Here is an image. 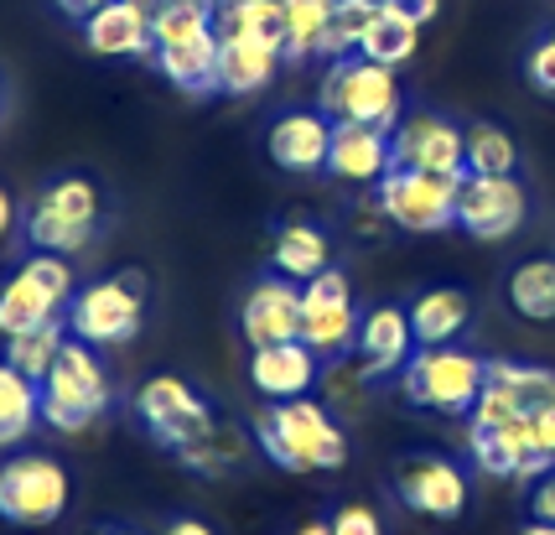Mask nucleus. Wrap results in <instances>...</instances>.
<instances>
[{"mask_svg":"<svg viewBox=\"0 0 555 535\" xmlns=\"http://www.w3.org/2000/svg\"><path fill=\"white\" fill-rule=\"evenodd\" d=\"M255 447L286 473H338L348 462V437L322 400H270L255 411Z\"/></svg>","mask_w":555,"mask_h":535,"instance_id":"1","label":"nucleus"},{"mask_svg":"<svg viewBox=\"0 0 555 535\" xmlns=\"http://www.w3.org/2000/svg\"><path fill=\"white\" fill-rule=\"evenodd\" d=\"M317 110L338 125H379V130H395L400 115H405V89L395 68H379L359 52H348L338 63H327L322 74V89H317Z\"/></svg>","mask_w":555,"mask_h":535,"instance_id":"2","label":"nucleus"},{"mask_svg":"<svg viewBox=\"0 0 555 535\" xmlns=\"http://www.w3.org/2000/svg\"><path fill=\"white\" fill-rule=\"evenodd\" d=\"M483 385H488V359L473 354V348H457V343L415 348L411 365L400 369L405 400L436 416H473Z\"/></svg>","mask_w":555,"mask_h":535,"instance_id":"3","label":"nucleus"},{"mask_svg":"<svg viewBox=\"0 0 555 535\" xmlns=\"http://www.w3.org/2000/svg\"><path fill=\"white\" fill-rule=\"evenodd\" d=\"M109 395H115V385L99 365V348L68 339L42 380V421L52 432H83L109 411Z\"/></svg>","mask_w":555,"mask_h":535,"instance_id":"4","label":"nucleus"},{"mask_svg":"<svg viewBox=\"0 0 555 535\" xmlns=\"http://www.w3.org/2000/svg\"><path fill=\"white\" fill-rule=\"evenodd\" d=\"M99 214H104V193L89 177H52L37 193V203L26 208V244L48 250V255H78L94 240Z\"/></svg>","mask_w":555,"mask_h":535,"instance_id":"5","label":"nucleus"},{"mask_svg":"<svg viewBox=\"0 0 555 535\" xmlns=\"http://www.w3.org/2000/svg\"><path fill=\"white\" fill-rule=\"evenodd\" d=\"M73 505V479L68 468L48 453H16L0 462V520L22 525V531H42L57 525Z\"/></svg>","mask_w":555,"mask_h":535,"instance_id":"6","label":"nucleus"},{"mask_svg":"<svg viewBox=\"0 0 555 535\" xmlns=\"http://www.w3.org/2000/svg\"><path fill=\"white\" fill-rule=\"evenodd\" d=\"M68 339L89 343V348H115V343H130L145 322V286L135 270H120V276H104L94 286L73 292L68 302Z\"/></svg>","mask_w":555,"mask_h":535,"instance_id":"7","label":"nucleus"},{"mask_svg":"<svg viewBox=\"0 0 555 535\" xmlns=\"http://www.w3.org/2000/svg\"><path fill=\"white\" fill-rule=\"evenodd\" d=\"M135 416H141L145 437L156 442L162 453H171V458H182L188 447H197V442L218 426L214 406H208L188 380H177V374L145 380V385L135 390Z\"/></svg>","mask_w":555,"mask_h":535,"instance_id":"8","label":"nucleus"},{"mask_svg":"<svg viewBox=\"0 0 555 535\" xmlns=\"http://www.w3.org/2000/svg\"><path fill=\"white\" fill-rule=\"evenodd\" d=\"M73 266L68 255H48L37 250L31 260H22V270L0 286V339H16L26 328H42L73 302Z\"/></svg>","mask_w":555,"mask_h":535,"instance_id":"9","label":"nucleus"},{"mask_svg":"<svg viewBox=\"0 0 555 535\" xmlns=\"http://www.w3.org/2000/svg\"><path fill=\"white\" fill-rule=\"evenodd\" d=\"M374 198H379L385 219L405 234H441L457 224V177L389 167Z\"/></svg>","mask_w":555,"mask_h":535,"instance_id":"10","label":"nucleus"},{"mask_svg":"<svg viewBox=\"0 0 555 535\" xmlns=\"http://www.w3.org/2000/svg\"><path fill=\"white\" fill-rule=\"evenodd\" d=\"M530 219V198L519 177H483V171H462L457 177V229L483 244L514 240Z\"/></svg>","mask_w":555,"mask_h":535,"instance_id":"11","label":"nucleus"},{"mask_svg":"<svg viewBox=\"0 0 555 535\" xmlns=\"http://www.w3.org/2000/svg\"><path fill=\"white\" fill-rule=\"evenodd\" d=\"M359 307H353V281L338 266H327L301 286V343L317 359H343L359 339Z\"/></svg>","mask_w":555,"mask_h":535,"instance_id":"12","label":"nucleus"},{"mask_svg":"<svg viewBox=\"0 0 555 535\" xmlns=\"http://www.w3.org/2000/svg\"><path fill=\"white\" fill-rule=\"evenodd\" d=\"M389 151H395V167L405 171H436V177H462L467 171L462 125H452L447 115H431V110L400 115V125L389 130Z\"/></svg>","mask_w":555,"mask_h":535,"instance_id":"13","label":"nucleus"},{"mask_svg":"<svg viewBox=\"0 0 555 535\" xmlns=\"http://www.w3.org/2000/svg\"><path fill=\"white\" fill-rule=\"evenodd\" d=\"M395 494L400 505L426 520H457L467 510V473L452 458H436V453H411L395 468Z\"/></svg>","mask_w":555,"mask_h":535,"instance_id":"14","label":"nucleus"},{"mask_svg":"<svg viewBox=\"0 0 555 535\" xmlns=\"http://www.w3.org/2000/svg\"><path fill=\"white\" fill-rule=\"evenodd\" d=\"M467 453L483 468L488 479H519L534 484L540 473H551L555 458L540 453L530 437V421H514V426H473L467 432Z\"/></svg>","mask_w":555,"mask_h":535,"instance_id":"15","label":"nucleus"},{"mask_svg":"<svg viewBox=\"0 0 555 535\" xmlns=\"http://www.w3.org/2000/svg\"><path fill=\"white\" fill-rule=\"evenodd\" d=\"M240 333L249 348H270V343L301 339V286L286 276H266L255 281L240 307Z\"/></svg>","mask_w":555,"mask_h":535,"instance_id":"16","label":"nucleus"},{"mask_svg":"<svg viewBox=\"0 0 555 535\" xmlns=\"http://www.w3.org/2000/svg\"><path fill=\"white\" fill-rule=\"evenodd\" d=\"M353 354L369 380H389L400 369L411 365L415 354V328H411V313L395 307V302H379L359 317V339H353Z\"/></svg>","mask_w":555,"mask_h":535,"instance_id":"17","label":"nucleus"},{"mask_svg":"<svg viewBox=\"0 0 555 535\" xmlns=\"http://www.w3.org/2000/svg\"><path fill=\"white\" fill-rule=\"evenodd\" d=\"M395 167L389 130L379 125H333V147H327V177H338L348 188H379L385 171Z\"/></svg>","mask_w":555,"mask_h":535,"instance_id":"18","label":"nucleus"},{"mask_svg":"<svg viewBox=\"0 0 555 535\" xmlns=\"http://www.w3.org/2000/svg\"><path fill=\"white\" fill-rule=\"evenodd\" d=\"M327 147H333V120L322 110H286L266 136L270 162L281 171H296V177L327 171Z\"/></svg>","mask_w":555,"mask_h":535,"instance_id":"19","label":"nucleus"},{"mask_svg":"<svg viewBox=\"0 0 555 535\" xmlns=\"http://www.w3.org/2000/svg\"><path fill=\"white\" fill-rule=\"evenodd\" d=\"M317 380H322V359L301 339L255 348V359H249V385L266 400H301L317 390Z\"/></svg>","mask_w":555,"mask_h":535,"instance_id":"20","label":"nucleus"},{"mask_svg":"<svg viewBox=\"0 0 555 535\" xmlns=\"http://www.w3.org/2000/svg\"><path fill=\"white\" fill-rule=\"evenodd\" d=\"M151 63L156 74L167 78L171 89H182L188 99H208L218 94V31H197L188 42H162L151 48Z\"/></svg>","mask_w":555,"mask_h":535,"instance_id":"21","label":"nucleus"},{"mask_svg":"<svg viewBox=\"0 0 555 535\" xmlns=\"http://www.w3.org/2000/svg\"><path fill=\"white\" fill-rule=\"evenodd\" d=\"M281 63L286 52L266 37H218V94H260Z\"/></svg>","mask_w":555,"mask_h":535,"instance_id":"22","label":"nucleus"},{"mask_svg":"<svg viewBox=\"0 0 555 535\" xmlns=\"http://www.w3.org/2000/svg\"><path fill=\"white\" fill-rule=\"evenodd\" d=\"M83 48L94 58H151V16L135 0H109L83 22Z\"/></svg>","mask_w":555,"mask_h":535,"instance_id":"23","label":"nucleus"},{"mask_svg":"<svg viewBox=\"0 0 555 535\" xmlns=\"http://www.w3.org/2000/svg\"><path fill=\"white\" fill-rule=\"evenodd\" d=\"M270 266L275 276H286L296 286H307L312 276L333 266V240H327V229H317L307 219H291L275 229V244H270Z\"/></svg>","mask_w":555,"mask_h":535,"instance_id":"24","label":"nucleus"},{"mask_svg":"<svg viewBox=\"0 0 555 535\" xmlns=\"http://www.w3.org/2000/svg\"><path fill=\"white\" fill-rule=\"evenodd\" d=\"M415 328V348H436V343H457L473 322V296L457 286H431L405 307Z\"/></svg>","mask_w":555,"mask_h":535,"instance_id":"25","label":"nucleus"},{"mask_svg":"<svg viewBox=\"0 0 555 535\" xmlns=\"http://www.w3.org/2000/svg\"><path fill=\"white\" fill-rule=\"evenodd\" d=\"M37 421H42V385L0 359V453L22 447L37 432Z\"/></svg>","mask_w":555,"mask_h":535,"instance_id":"26","label":"nucleus"},{"mask_svg":"<svg viewBox=\"0 0 555 535\" xmlns=\"http://www.w3.org/2000/svg\"><path fill=\"white\" fill-rule=\"evenodd\" d=\"M508 307L525 322H555V255H530L508 270Z\"/></svg>","mask_w":555,"mask_h":535,"instance_id":"27","label":"nucleus"},{"mask_svg":"<svg viewBox=\"0 0 555 535\" xmlns=\"http://www.w3.org/2000/svg\"><path fill=\"white\" fill-rule=\"evenodd\" d=\"M218 37H266L286 52V11L281 0H218L214 5Z\"/></svg>","mask_w":555,"mask_h":535,"instance_id":"28","label":"nucleus"},{"mask_svg":"<svg viewBox=\"0 0 555 535\" xmlns=\"http://www.w3.org/2000/svg\"><path fill=\"white\" fill-rule=\"evenodd\" d=\"M63 343H68V322L52 317V322H42V328H26V333H16V339H5V354H0V359H5L11 369H22L26 380L42 385Z\"/></svg>","mask_w":555,"mask_h":535,"instance_id":"29","label":"nucleus"},{"mask_svg":"<svg viewBox=\"0 0 555 535\" xmlns=\"http://www.w3.org/2000/svg\"><path fill=\"white\" fill-rule=\"evenodd\" d=\"M281 11H286V58L291 63H312L322 52L327 26H333L338 0H281Z\"/></svg>","mask_w":555,"mask_h":535,"instance_id":"30","label":"nucleus"},{"mask_svg":"<svg viewBox=\"0 0 555 535\" xmlns=\"http://www.w3.org/2000/svg\"><path fill=\"white\" fill-rule=\"evenodd\" d=\"M421 48V26L411 16H395V11H379V22L363 31L359 42V58L379 63V68H405Z\"/></svg>","mask_w":555,"mask_h":535,"instance_id":"31","label":"nucleus"},{"mask_svg":"<svg viewBox=\"0 0 555 535\" xmlns=\"http://www.w3.org/2000/svg\"><path fill=\"white\" fill-rule=\"evenodd\" d=\"M488 385H499L525 416L555 400V369L540 365H514V359H488Z\"/></svg>","mask_w":555,"mask_h":535,"instance_id":"32","label":"nucleus"},{"mask_svg":"<svg viewBox=\"0 0 555 535\" xmlns=\"http://www.w3.org/2000/svg\"><path fill=\"white\" fill-rule=\"evenodd\" d=\"M462 141H467V171H483V177H514L519 171V141L504 125L478 120L462 130Z\"/></svg>","mask_w":555,"mask_h":535,"instance_id":"33","label":"nucleus"},{"mask_svg":"<svg viewBox=\"0 0 555 535\" xmlns=\"http://www.w3.org/2000/svg\"><path fill=\"white\" fill-rule=\"evenodd\" d=\"M249 447H255V442L244 437L240 426L218 421L214 432L197 442V447H188V453H182L177 462H182V468H193V473H203V479H223L229 468H240V462L249 458Z\"/></svg>","mask_w":555,"mask_h":535,"instance_id":"34","label":"nucleus"},{"mask_svg":"<svg viewBox=\"0 0 555 535\" xmlns=\"http://www.w3.org/2000/svg\"><path fill=\"white\" fill-rule=\"evenodd\" d=\"M379 11H385V0H338L333 26H327V37H322V52H317V58L338 63V58H348V52H359L363 31L379 22Z\"/></svg>","mask_w":555,"mask_h":535,"instance_id":"35","label":"nucleus"},{"mask_svg":"<svg viewBox=\"0 0 555 535\" xmlns=\"http://www.w3.org/2000/svg\"><path fill=\"white\" fill-rule=\"evenodd\" d=\"M317 385L327 390V400H333L338 411H359L363 395H369V374H363L359 359H333V369H327Z\"/></svg>","mask_w":555,"mask_h":535,"instance_id":"36","label":"nucleus"},{"mask_svg":"<svg viewBox=\"0 0 555 535\" xmlns=\"http://www.w3.org/2000/svg\"><path fill=\"white\" fill-rule=\"evenodd\" d=\"M525 78H530V89H540V94H555V31L540 37L525 52Z\"/></svg>","mask_w":555,"mask_h":535,"instance_id":"37","label":"nucleus"},{"mask_svg":"<svg viewBox=\"0 0 555 535\" xmlns=\"http://www.w3.org/2000/svg\"><path fill=\"white\" fill-rule=\"evenodd\" d=\"M327 525H333V535H385L379 514L369 510V505H353V499H348V505H338Z\"/></svg>","mask_w":555,"mask_h":535,"instance_id":"38","label":"nucleus"},{"mask_svg":"<svg viewBox=\"0 0 555 535\" xmlns=\"http://www.w3.org/2000/svg\"><path fill=\"white\" fill-rule=\"evenodd\" d=\"M530 520L534 525H555V468L530 484Z\"/></svg>","mask_w":555,"mask_h":535,"instance_id":"39","label":"nucleus"},{"mask_svg":"<svg viewBox=\"0 0 555 535\" xmlns=\"http://www.w3.org/2000/svg\"><path fill=\"white\" fill-rule=\"evenodd\" d=\"M353 229H359V240H379V234L389 229L385 208H379V198H374V193L359 198V208H353Z\"/></svg>","mask_w":555,"mask_h":535,"instance_id":"40","label":"nucleus"},{"mask_svg":"<svg viewBox=\"0 0 555 535\" xmlns=\"http://www.w3.org/2000/svg\"><path fill=\"white\" fill-rule=\"evenodd\" d=\"M385 11H395V16H411L415 26H426L441 16V0H385Z\"/></svg>","mask_w":555,"mask_h":535,"instance_id":"41","label":"nucleus"},{"mask_svg":"<svg viewBox=\"0 0 555 535\" xmlns=\"http://www.w3.org/2000/svg\"><path fill=\"white\" fill-rule=\"evenodd\" d=\"M530 437H534V447H540V453H551V458H555V400H551V406H540V411L530 416Z\"/></svg>","mask_w":555,"mask_h":535,"instance_id":"42","label":"nucleus"},{"mask_svg":"<svg viewBox=\"0 0 555 535\" xmlns=\"http://www.w3.org/2000/svg\"><path fill=\"white\" fill-rule=\"evenodd\" d=\"M52 5H57L63 16H73V22H89V16H94V11H104L109 0H52Z\"/></svg>","mask_w":555,"mask_h":535,"instance_id":"43","label":"nucleus"},{"mask_svg":"<svg viewBox=\"0 0 555 535\" xmlns=\"http://www.w3.org/2000/svg\"><path fill=\"white\" fill-rule=\"evenodd\" d=\"M162 535H214V525H203L197 514H177V520H171Z\"/></svg>","mask_w":555,"mask_h":535,"instance_id":"44","label":"nucleus"},{"mask_svg":"<svg viewBox=\"0 0 555 535\" xmlns=\"http://www.w3.org/2000/svg\"><path fill=\"white\" fill-rule=\"evenodd\" d=\"M11 229H16V203H11V193L0 188V240H5Z\"/></svg>","mask_w":555,"mask_h":535,"instance_id":"45","label":"nucleus"},{"mask_svg":"<svg viewBox=\"0 0 555 535\" xmlns=\"http://www.w3.org/2000/svg\"><path fill=\"white\" fill-rule=\"evenodd\" d=\"M296 535H333V525H327V520H312V525H301Z\"/></svg>","mask_w":555,"mask_h":535,"instance_id":"46","label":"nucleus"},{"mask_svg":"<svg viewBox=\"0 0 555 535\" xmlns=\"http://www.w3.org/2000/svg\"><path fill=\"white\" fill-rule=\"evenodd\" d=\"M519 535H555V525H534V520H530V525H525Z\"/></svg>","mask_w":555,"mask_h":535,"instance_id":"47","label":"nucleus"},{"mask_svg":"<svg viewBox=\"0 0 555 535\" xmlns=\"http://www.w3.org/2000/svg\"><path fill=\"white\" fill-rule=\"evenodd\" d=\"M135 5H141L145 16H156V11H162V5H167V0H135Z\"/></svg>","mask_w":555,"mask_h":535,"instance_id":"48","label":"nucleus"},{"mask_svg":"<svg viewBox=\"0 0 555 535\" xmlns=\"http://www.w3.org/2000/svg\"><path fill=\"white\" fill-rule=\"evenodd\" d=\"M104 535H141V531H104Z\"/></svg>","mask_w":555,"mask_h":535,"instance_id":"49","label":"nucleus"},{"mask_svg":"<svg viewBox=\"0 0 555 535\" xmlns=\"http://www.w3.org/2000/svg\"><path fill=\"white\" fill-rule=\"evenodd\" d=\"M0 99H5V78H0Z\"/></svg>","mask_w":555,"mask_h":535,"instance_id":"50","label":"nucleus"}]
</instances>
